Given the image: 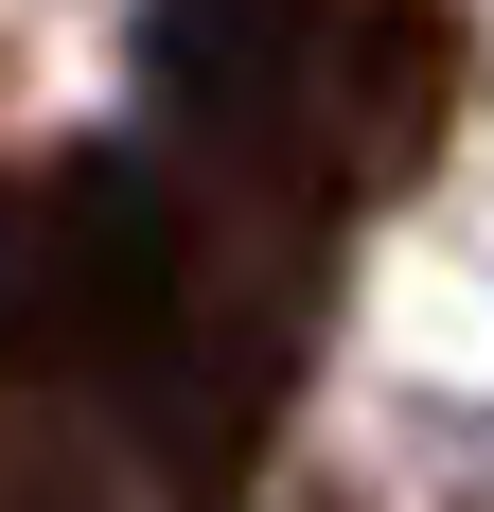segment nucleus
Wrapping results in <instances>:
<instances>
[{"instance_id":"f257e3e1","label":"nucleus","mask_w":494,"mask_h":512,"mask_svg":"<svg viewBox=\"0 0 494 512\" xmlns=\"http://www.w3.org/2000/svg\"><path fill=\"white\" fill-rule=\"evenodd\" d=\"M318 512H336V495H318Z\"/></svg>"}]
</instances>
